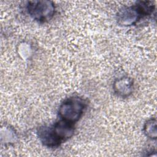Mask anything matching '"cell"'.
<instances>
[{"label":"cell","instance_id":"6da1fadb","mask_svg":"<svg viewBox=\"0 0 157 157\" xmlns=\"http://www.w3.org/2000/svg\"><path fill=\"white\" fill-rule=\"evenodd\" d=\"M74 124L60 119L51 125L39 126L37 129V136L45 147L56 148L73 136Z\"/></svg>","mask_w":157,"mask_h":157},{"label":"cell","instance_id":"7a4b0ae2","mask_svg":"<svg viewBox=\"0 0 157 157\" xmlns=\"http://www.w3.org/2000/svg\"><path fill=\"white\" fill-rule=\"evenodd\" d=\"M155 4L151 1H137L133 5L121 8L117 13V23L129 27L136 25L144 17L153 15Z\"/></svg>","mask_w":157,"mask_h":157},{"label":"cell","instance_id":"3957f363","mask_svg":"<svg viewBox=\"0 0 157 157\" xmlns=\"http://www.w3.org/2000/svg\"><path fill=\"white\" fill-rule=\"evenodd\" d=\"M88 106L82 97L72 96L64 99L59 105L58 113L60 119L75 124L83 115Z\"/></svg>","mask_w":157,"mask_h":157},{"label":"cell","instance_id":"277c9868","mask_svg":"<svg viewBox=\"0 0 157 157\" xmlns=\"http://www.w3.org/2000/svg\"><path fill=\"white\" fill-rule=\"evenodd\" d=\"M26 9L29 17L40 23L50 21L54 17L56 12L55 3L48 0L28 1Z\"/></svg>","mask_w":157,"mask_h":157},{"label":"cell","instance_id":"5b68a950","mask_svg":"<svg viewBox=\"0 0 157 157\" xmlns=\"http://www.w3.org/2000/svg\"><path fill=\"white\" fill-rule=\"evenodd\" d=\"M112 87L113 92L117 96L126 98L131 96L134 91V81L129 76H123L114 80Z\"/></svg>","mask_w":157,"mask_h":157},{"label":"cell","instance_id":"8992f818","mask_svg":"<svg viewBox=\"0 0 157 157\" xmlns=\"http://www.w3.org/2000/svg\"><path fill=\"white\" fill-rule=\"evenodd\" d=\"M143 132L148 139L156 140L157 124L156 118H150L145 122L143 126Z\"/></svg>","mask_w":157,"mask_h":157}]
</instances>
